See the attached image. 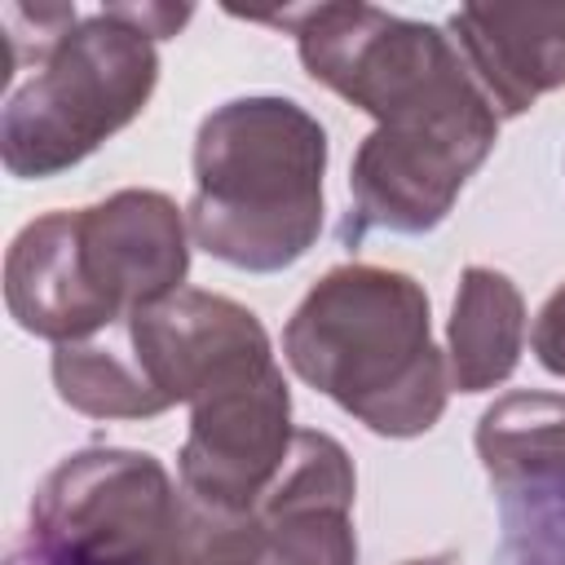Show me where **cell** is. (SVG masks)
<instances>
[{
	"mask_svg": "<svg viewBox=\"0 0 565 565\" xmlns=\"http://www.w3.org/2000/svg\"><path fill=\"white\" fill-rule=\"evenodd\" d=\"M282 358L380 437H419L446 411L450 371L433 344L428 296L402 269H327L287 318Z\"/></svg>",
	"mask_w": 565,
	"mask_h": 565,
	"instance_id": "6da1fadb",
	"label": "cell"
},
{
	"mask_svg": "<svg viewBox=\"0 0 565 565\" xmlns=\"http://www.w3.org/2000/svg\"><path fill=\"white\" fill-rule=\"evenodd\" d=\"M327 132L287 97H234L194 137L190 238L247 274L296 265L322 234Z\"/></svg>",
	"mask_w": 565,
	"mask_h": 565,
	"instance_id": "7a4b0ae2",
	"label": "cell"
},
{
	"mask_svg": "<svg viewBox=\"0 0 565 565\" xmlns=\"http://www.w3.org/2000/svg\"><path fill=\"white\" fill-rule=\"evenodd\" d=\"M159 84L154 35L137 4H110L79 18L9 93L0 115V159L13 177L40 181L88 159L128 128Z\"/></svg>",
	"mask_w": 565,
	"mask_h": 565,
	"instance_id": "3957f363",
	"label": "cell"
},
{
	"mask_svg": "<svg viewBox=\"0 0 565 565\" xmlns=\"http://www.w3.org/2000/svg\"><path fill=\"white\" fill-rule=\"evenodd\" d=\"M26 539L53 565H190L185 499L146 450L88 446L35 486Z\"/></svg>",
	"mask_w": 565,
	"mask_h": 565,
	"instance_id": "277c9868",
	"label": "cell"
},
{
	"mask_svg": "<svg viewBox=\"0 0 565 565\" xmlns=\"http://www.w3.org/2000/svg\"><path fill=\"white\" fill-rule=\"evenodd\" d=\"M494 137L499 110L481 84L375 124L349 168L353 207L340 238L362 243L375 230L428 234L446 221L463 181L486 163Z\"/></svg>",
	"mask_w": 565,
	"mask_h": 565,
	"instance_id": "5b68a950",
	"label": "cell"
},
{
	"mask_svg": "<svg viewBox=\"0 0 565 565\" xmlns=\"http://www.w3.org/2000/svg\"><path fill=\"white\" fill-rule=\"evenodd\" d=\"M247 18L287 26L305 71L375 124L477 84L450 35L375 4H300Z\"/></svg>",
	"mask_w": 565,
	"mask_h": 565,
	"instance_id": "8992f818",
	"label": "cell"
},
{
	"mask_svg": "<svg viewBox=\"0 0 565 565\" xmlns=\"http://www.w3.org/2000/svg\"><path fill=\"white\" fill-rule=\"evenodd\" d=\"M185 539L190 565H358L349 450L318 428H296L274 486L243 512L185 503Z\"/></svg>",
	"mask_w": 565,
	"mask_h": 565,
	"instance_id": "52a82bcc",
	"label": "cell"
},
{
	"mask_svg": "<svg viewBox=\"0 0 565 565\" xmlns=\"http://www.w3.org/2000/svg\"><path fill=\"white\" fill-rule=\"evenodd\" d=\"M291 441V393L274 353L216 375L190 402L181 499L203 512L252 508L282 472Z\"/></svg>",
	"mask_w": 565,
	"mask_h": 565,
	"instance_id": "ba28073f",
	"label": "cell"
},
{
	"mask_svg": "<svg viewBox=\"0 0 565 565\" xmlns=\"http://www.w3.org/2000/svg\"><path fill=\"white\" fill-rule=\"evenodd\" d=\"M79 269L110 322L181 291L190 274L185 216L159 190H119L93 207H75Z\"/></svg>",
	"mask_w": 565,
	"mask_h": 565,
	"instance_id": "9c48e42d",
	"label": "cell"
},
{
	"mask_svg": "<svg viewBox=\"0 0 565 565\" xmlns=\"http://www.w3.org/2000/svg\"><path fill=\"white\" fill-rule=\"evenodd\" d=\"M124 335L150 388L163 397V406H177V402L190 406L194 393L216 375L274 353L252 309H243L230 296L190 291V287L172 291L159 305L137 309L124 322Z\"/></svg>",
	"mask_w": 565,
	"mask_h": 565,
	"instance_id": "30bf717a",
	"label": "cell"
},
{
	"mask_svg": "<svg viewBox=\"0 0 565 565\" xmlns=\"http://www.w3.org/2000/svg\"><path fill=\"white\" fill-rule=\"evenodd\" d=\"M455 44L499 115H525L565 84V4H463Z\"/></svg>",
	"mask_w": 565,
	"mask_h": 565,
	"instance_id": "8fae6325",
	"label": "cell"
},
{
	"mask_svg": "<svg viewBox=\"0 0 565 565\" xmlns=\"http://www.w3.org/2000/svg\"><path fill=\"white\" fill-rule=\"evenodd\" d=\"M4 305L22 331L53 344H79L115 327L84 282L75 212H44L18 230L4 256Z\"/></svg>",
	"mask_w": 565,
	"mask_h": 565,
	"instance_id": "7c38bea8",
	"label": "cell"
},
{
	"mask_svg": "<svg viewBox=\"0 0 565 565\" xmlns=\"http://www.w3.org/2000/svg\"><path fill=\"white\" fill-rule=\"evenodd\" d=\"M450 388L459 393H481L503 384L516 371L521 340H525V300L516 282L499 269L468 265L455 291L450 309Z\"/></svg>",
	"mask_w": 565,
	"mask_h": 565,
	"instance_id": "4fadbf2b",
	"label": "cell"
},
{
	"mask_svg": "<svg viewBox=\"0 0 565 565\" xmlns=\"http://www.w3.org/2000/svg\"><path fill=\"white\" fill-rule=\"evenodd\" d=\"M477 455L494 490L565 486V397L512 393L477 424Z\"/></svg>",
	"mask_w": 565,
	"mask_h": 565,
	"instance_id": "5bb4252c",
	"label": "cell"
},
{
	"mask_svg": "<svg viewBox=\"0 0 565 565\" xmlns=\"http://www.w3.org/2000/svg\"><path fill=\"white\" fill-rule=\"evenodd\" d=\"M53 384L66 406L93 419H150L163 415V397L150 388L132 349L106 340H79L53 349Z\"/></svg>",
	"mask_w": 565,
	"mask_h": 565,
	"instance_id": "9a60e30c",
	"label": "cell"
},
{
	"mask_svg": "<svg viewBox=\"0 0 565 565\" xmlns=\"http://www.w3.org/2000/svg\"><path fill=\"white\" fill-rule=\"evenodd\" d=\"M530 344H534V358L543 362V371L565 375V282L543 300L534 331H530Z\"/></svg>",
	"mask_w": 565,
	"mask_h": 565,
	"instance_id": "2e32d148",
	"label": "cell"
},
{
	"mask_svg": "<svg viewBox=\"0 0 565 565\" xmlns=\"http://www.w3.org/2000/svg\"><path fill=\"white\" fill-rule=\"evenodd\" d=\"M4 565H53V561H49L31 539H22V543H13V552H9V561H4Z\"/></svg>",
	"mask_w": 565,
	"mask_h": 565,
	"instance_id": "e0dca14e",
	"label": "cell"
},
{
	"mask_svg": "<svg viewBox=\"0 0 565 565\" xmlns=\"http://www.w3.org/2000/svg\"><path fill=\"white\" fill-rule=\"evenodd\" d=\"M402 565H463L459 552H437V556H419V561H402Z\"/></svg>",
	"mask_w": 565,
	"mask_h": 565,
	"instance_id": "ac0fdd59",
	"label": "cell"
}]
</instances>
